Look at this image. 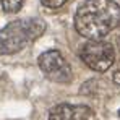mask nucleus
Returning <instances> with one entry per match:
<instances>
[{
	"instance_id": "7ed1b4c3",
	"label": "nucleus",
	"mask_w": 120,
	"mask_h": 120,
	"mask_svg": "<svg viewBox=\"0 0 120 120\" xmlns=\"http://www.w3.org/2000/svg\"><path fill=\"white\" fill-rule=\"evenodd\" d=\"M81 60L84 62L86 67H89L94 71H107L114 62H115V50L110 42L105 41H89L81 47L80 52Z\"/></svg>"
},
{
	"instance_id": "f257e3e1",
	"label": "nucleus",
	"mask_w": 120,
	"mask_h": 120,
	"mask_svg": "<svg viewBox=\"0 0 120 120\" xmlns=\"http://www.w3.org/2000/svg\"><path fill=\"white\" fill-rule=\"evenodd\" d=\"M120 26V5L114 0H84L75 13V29L98 41Z\"/></svg>"
},
{
	"instance_id": "1a4fd4ad",
	"label": "nucleus",
	"mask_w": 120,
	"mask_h": 120,
	"mask_svg": "<svg viewBox=\"0 0 120 120\" xmlns=\"http://www.w3.org/2000/svg\"><path fill=\"white\" fill-rule=\"evenodd\" d=\"M119 117H120V110H119Z\"/></svg>"
},
{
	"instance_id": "20e7f679",
	"label": "nucleus",
	"mask_w": 120,
	"mask_h": 120,
	"mask_svg": "<svg viewBox=\"0 0 120 120\" xmlns=\"http://www.w3.org/2000/svg\"><path fill=\"white\" fill-rule=\"evenodd\" d=\"M39 68L49 80L55 83H70L71 81V68L65 57L59 50H47L41 54L39 59Z\"/></svg>"
},
{
	"instance_id": "f03ea898",
	"label": "nucleus",
	"mask_w": 120,
	"mask_h": 120,
	"mask_svg": "<svg viewBox=\"0 0 120 120\" xmlns=\"http://www.w3.org/2000/svg\"><path fill=\"white\" fill-rule=\"evenodd\" d=\"M45 31V21L41 18H24L8 23L0 29V55H11L34 42Z\"/></svg>"
},
{
	"instance_id": "423d86ee",
	"label": "nucleus",
	"mask_w": 120,
	"mask_h": 120,
	"mask_svg": "<svg viewBox=\"0 0 120 120\" xmlns=\"http://www.w3.org/2000/svg\"><path fill=\"white\" fill-rule=\"evenodd\" d=\"M26 0H0L2 3V8L5 13H18L23 5H24Z\"/></svg>"
},
{
	"instance_id": "0eeeda50",
	"label": "nucleus",
	"mask_w": 120,
	"mask_h": 120,
	"mask_svg": "<svg viewBox=\"0 0 120 120\" xmlns=\"http://www.w3.org/2000/svg\"><path fill=\"white\" fill-rule=\"evenodd\" d=\"M68 0H41V3L47 8H60L67 3Z\"/></svg>"
},
{
	"instance_id": "6e6552de",
	"label": "nucleus",
	"mask_w": 120,
	"mask_h": 120,
	"mask_svg": "<svg viewBox=\"0 0 120 120\" xmlns=\"http://www.w3.org/2000/svg\"><path fill=\"white\" fill-rule=\"evenodd\" d=\"M114 83L120 88V70H117V71L114 73Z\"/></svg>"
},
{
	"instance_id": "39448f33",
	"label": "nucleus",
	"mask_w": 120,
	"mask_h": 120,
	"mask_svg": "<svg viewBox=\"0 0 120 120\" xmlns=\"http://www.w3.org/2000/svg\"><path fill=\"white\" fill-rule=\"evenodd\" d=\"M91 109L88 105H73V104H59L55 105L49 120H89Z\"/></svg>"
}]
</instances>
